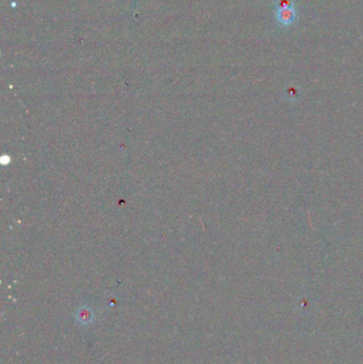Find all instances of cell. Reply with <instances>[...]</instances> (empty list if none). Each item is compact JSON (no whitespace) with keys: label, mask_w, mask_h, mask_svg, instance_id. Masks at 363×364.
I'll return each instance as SVG.
<instances>
[{"label":"cell","mask_w":363,"mask_h":364,"mask_svg":"<svg viewBox=\"0 0 363 364\" xmlns=\"http://www.w3.org/2000/svg\"><path fill=\"white\" fill-rule=\"evenodd\" d=\"M296 11L294 8L277 9V19L282 25H291L295 20Z\"/></svg>","instance_id":"1"},{"label":"cell","mask_w":363,"mask_h":364,"mask_svg":"<svg viewBox=\"0 0 363 364\" xmlns=\"http://www.w3.org/2000/svg\"><path fill=\"white\" fill-rule=\"evenodd\" d=\"M276 5H277V9L294 8L293 0H277V1H276Z\"/></svg>","instance_id":"2"}]
</instances>
